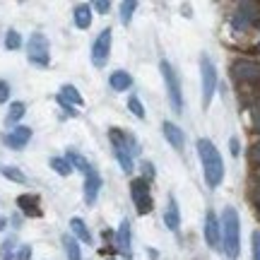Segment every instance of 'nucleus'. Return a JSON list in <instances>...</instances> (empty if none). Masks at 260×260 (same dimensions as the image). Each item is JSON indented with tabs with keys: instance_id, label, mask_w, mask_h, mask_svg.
Masks as SVG:
<instances>
[{
	"instance_id": "a878e982",
	"label": "nucleus",
	"mask_w": 260,
	"mask_h": 260,
	"mask_svg": "<svg viewBox=\"0 0 260 260\" xmlns=\"http://www.w3.org/2000/svg\"><path fill=\"white\" fill-rule=\"evenodd\" d=\"M48 164H51V169L56 171L58 176H63V178L73 174V167L68 164V159H65V157H51V161H48Z\"/></svg>"
},
{
	"instance_id": "aec40b11",
	"label": "nucleus",
	"mask_w": 260,
	"mask_h": 260,
	"mask_svg": "<svg viewBox=\"0 0 260 260\" xmlns=\"http://www.w3.org/2000/svg\"><path fill=\"white\" fill-rule=\"evenodd\" d=\"M70 234H73L77 241H82V243H92V232L87 229V222H84L82 217H73L70 219Z\"/></svg>"
},
{
	"instance_id": "2eb2a0df",
	"label": "nucleus",
	"mask_w": 260,
	"mask_h": 260,
	"mask_svg": "<svg viewBox=\"0 0 260 260\" xmlns=\"http://www.w3.org/2000/svg\"><path fill=\"white\" fill-rule=\"evenodd\" d=\"M17 207L19 212L24 214V217H44V210H41V205H39V198L31 193H22L17 195Z\"/></svg>"
},
{
	"instance_id": "bb28decb",
	"label": "nucleus",
	"mask_w": 260,
	"mask_h": 260,
	"mask_svg": "<svg viewBox=\"0 0 260 260\" xmlns=\"http://www.w3.org/2000/svg\"><path fill=\"white\" fill-rule=\"evenodd\" d=\"M0 174L8 178V181H12V183H27V176H24V171L17 167H3L0 169Z\"/></svg>"
},
{
	"instance_id": "6ab92c4d",
	"label": "nucleus",
	"mask_w": 260,
	"mask_h": 260,
	"mask_svg": "<svg viewBox=\"0 0 260 260\" xmlns=\"http://www.w3.org/2000/svg\"><path fill=\"white\" fill-rule=\"evenodd\" d=\"M24 113H27V104L24 102H12L8 109V116H5V125H8L10 130L17 128L19 121L24 118Z\"/></svg>"
},
{
	"instance_id": "ddd939ff",
	"label": "nucleus",
	"mask_w": 260,
	"mask_h": 260,
	"mask_svg": "<svg viewBox=\"0 0 260 260\" xmlns=\"http://www.w3.org/2000/svg\"><path fill=\"white\" fill-rule=\"evenodd\" d=\"M102 174L96 171V169H92L89 174H84V203L92 207L94 203H96V198H99V190H102Z\"/></svg>"
},
{
	"instance_id": "412c9836",
	"label": "nucleus",
	"mask_w": 260,
	"mask_h": 260,
	"mask_svg": "<svg viewBox=\"0 0 260 260\" xmlns=\"http://www.w3.org/2000/svg\"><path fill=\"white\" fill-rule=\"evenodd\" d=\"M109 84H111L113 92H125V89L133 87V77L125 70H116V73L109 75Z\"/></svg>"
},
{
	"instance_id": "5701e85b",
	"label": "nucleus",
	"mask_w": 260,
	"mask_h": 260,
	"mask_svg": "<svg viewBox=\"0 0 260 260\" xmlns=\"http://www.w3.org/2000/svg\"><path fill=\"white\" fill-rule=\"evenodd\" d=\"M63 248L68 260H82V248H80V241L75 239L73 234H63Z\"/></svg>"
},
{
	"instance_id": "1a4fd4ad",
	"label": "nucleus",
	"mask_w": 260,
	"mask_h": 260,
	"mask_svg": "<svg viewBox=\"0 0 260 260\" xmlns=\"http://www.w3.org/2000/svg\"><path fill=\"white\" fill-rule=\"evenodd\" d=\"M260 19V12H258V5H253V3H241L239 8L234 10V15H232V29L234 31H248V29L255 24Z\"/></svg>"
},
{
	"instance_id": "2f4dec72",
	"label": "nucleus",
	"mask_w": 260,
	"mask_h": 260,
	"mask_svg": "<svg viewBox=\"0 0 260 260\" xmlns=\"http://www.w3.org/2000/svg\"><path fill=\"white\" fill-rule=\"evenodd\" d=\"M140 169H142V178H145V181H152V178L157 176V171H154V164H152V161H142Z\"/></svg>"
},
{
	"instance_id": "7ed1b4c3",
	"label": "nucleus",
	"mask_w": 260,
	"mask_h": 260,
	"mask_svg": "<svg viewBox=\"0 0 260 260\" xmlns=\"http://www.w3.org/2000/svg\"><path fill=\"white\" fill-rule=\"evenodd\" d=\"M222 251L229 260H236L241 255V217L236 207H224L222 217Z\"/></svg>"
},
{
	"instance_id": "c9c22d12",
	"label": "nucleus",
	"mask_w": 260,
	"mask_h": 260,
	"mask_svg": "<svg viewBox=\"0 0 260 260\" xmlns=\"http://www.w3.org/2000/svg\"><path fill=\"white\" fill-rule=\"evenodd\" d=\"M229 152H232V157H239V154H241V142H239V138H229Z\"/></svg>"
},
{
	"instance_id": "c85d7f7f",
	"label": "nucleus",
	"mask_w": 260,
	"mask_h": 260,
	"mask_svg": "<svg viewBox=\"0 0 260 260\" xmlns=\"http://www.w3.org/2000/svg\"><path fill=\"white\" fill-rule=\"evenodd\" d=\"M22 46V34H19L17 29H10L8 34H5V48L8 51H17Z\"/></svg>"
},
{
	"instance_id": "9b49d317",
	"label": "nucleus",
	"mask_w": 260,
	"mask_h": 260,
	"mask_svg": "<svg viewBox=\"0 0 260 260\" xmlns=\"http://www.w3.org/2000/svg\"><path fill=\"white\" fill-rule=\"evenodd\" d=\"M205 241L210 248H222V222H219V217L214 214V210H207L205 214Z\"/></svg>"
},
{
	"instance_id": "473e14b6",
	"label": "nucleus",
	"mask_w": 260,
	"mask_h": 260,
	"mask_svg": "<svg viewBox=\"0 0 260 260\" xmlns=\"http://www.w3.org/2000/svg\"><path fill=\"white\" fill-rule=\"evenodd\" d=\"M12 260H31V246H19Z\"/></svg>"
},
{
	"instance_id": "cd10ccee",
	"label": "nucleus",
	"mask_w": 260,
	"mask_h": 260,
	"mask_svg": "<svg viewBox=\"0 0 260 260\" xmlns=\"http://www.w3.org/2000/svg\"><path fill=\"white\" fill-rule=\"evenodd\" d=\"M128 109H130V113L135 116V118H140V121H145V106H142V102H140L135 94H130V99H128Z\"/></svg>"
},
{
	"instance_id": "0eeeda50",
	"label": "nucleus",
	"mask_w": 260,
	"mask_h": 260,
	"mask_svg": "<svg viewBox=\"0 0 260 260\" xmlns=\"http://www.w3.org/2000/svg\"><path fill=\"white\" fill-rule=\"evenodd\" d=\"M200 77H203V109L207 111L210 104H212V99H214L217 84H219L217 68H214V63H212V58L210 56H200Z\"/></svg>"
},
{
	"instance_id": "9d476101",
	"label": "nucleus",
	"mask_w": 260,
	"mask_h": 260,
	"mask_svg": "<svg viewBox=\"0 0 260 260\" xmlns=\"http://www.w3.org/2000/svg\"><path fill=\"white\" fill-rule=\"evenodd\" d=\"M111 46H113V29L106 27V29H102V31L96 34V39L92 41V63L96 65V68H104V65H106V60L111 56Z\"/></svg>"
},
{
	"instance_id": "ea45409f",
	"label": "nucleus",
	"mask_w": 260,
	"mask_h": 260,
	"mask_svg": "<svg viewBox=\"0 0 260 260\" xmlns=\"http://www.w3.org/2000/svg\"><path fill=\"white\" fill-rule=\"evenodd\" d=\"M109 260H116V258H109Z\"/></svg>"
},
{
	"instance_id": "f704fd0d",
	"label": "nucleus",
	"mask_w": 260,
	"mask_h": 260,
	"mask_svg": "<svg viewBox=\"0 0 260 260\" xmlns=\"http://www.w3.org/2000/svg\"><path fill=\"white\" fill-rule=\"evenodd\" d=\"M10 102V84L5 80H0V104H8Z\"/></svg>"
},
{
	"instance_id": "dca6fc26",
	"label": "nucleus",
	"mask_w": 260,
	"mask_h": 260,
	"mask_svg": "<svg viewBox=\"0 0 260 260\" xmlns=\"http://www.w3.org/2000/svg\"><path fill=\"white\" fill-rule=\"evenodd\" d=\"M116 246H118V251H121L125 258H133V232H130L128 219H123L121 226H118V234H116Z\"/></svg>"
},
{
	"instance_id": "f257e3e1",
	"label": "nucleus",
	"mask_w": 260,
	"mask_h": 260,
	"mask_svg": "<svg viewBox=\"0 0 260 260\" xmlns=\"http://www.w3.org/2000/svg\"><path fill=\"white\" fill-rule=\"evenodd\" d=\"M198 157H200V164H203L207 188H219L224 181V159L219 154V149L214 147L212 140L207 138L198 140Z\"/></svg>"
},
{
	"instance_id": "7c9ffc66",
	"label": "nucleus",
	"mask_w": 260,
	"mask_h": 260,
	"mask_svg": "<svg viewBox=\"0 0 260 260\" xmlns=\"http://www.w3.org/2000/svg\"><path fill=\"white\" fill-rule=\"evenodd\" d=\"M251 255H253V260H260V232L258 229L251 236Z\"/></svg>"
},
{
	"instance_id": "4c0bfd02",
	"label": "nucleus",
	"mask_w": 260,
	"mask_h": 260,
	"mask_svg": "<svg viewBox=\"0 0 260 260\" xmlns=\"http://www.w3.org/2000/svg\"><path fill=\"white\" fill-rule=\"evenodd\" d=\"M5 226H8V219H5V217H0V232H5Z\"/></svg>"
},
{
	"instance_id": "f3484780",
	"label": "nucleus",
	"mask_w": 260,
	"mask_h": 260,
	"mask_svg": "<svg viewBox=\"0 0 260 260\" xmlns=\"http://www.w3.org/2000/svg\"><path fill=\"white\" fill-rule=\"evenodd\" d=\"M164 224H167L169 232H178L181 229V210L174 195H169L167 200V210H164Z\"/></svg>"
},
{
	"instance_id": "b1692460",
	"label": "nucleus",
	"mask_w": 260,
	"mask_h": 260,
	"mask_svg": "<svg viewBox=\"0 0 260 260\" xmlns=\"http://www.w3.org/2000/svg\"><path fill=\"white\" fill-rule=\"evenodd\" d=\"M58 96H63L65 102H68V104H73L75 109H77V106H82V104H84L82 94L77 92V87H73V84H63V87H60V92H58Z\"/></svg>"
},
{
	"instance_id": "4468645a",
	"label": "nucleus",
	"mask_w": 260,
	"mask_h": 260,
	"mask_svg": "<svg viewBox=\"0 0 260 260\" xmlns=\"http://www.w3.org/2000/svg\"><path fill=\"white\" fill-rule=\"evenodd\" d=\"M161 133H164L167 142H169V145H171L174 149H176V152H183V147H186V133L178 128L176 123L164 121V123H161Z\"/></svg>"
},
{
	"instance_id": "423d86ee",
	"label": "nucleus",
	"mask_w": 260,
	"mask_h": 260,
	"mask_svg": "<svg viewBox=\"0 0 260 260\" xmlns=\"http://www.w3.org/2000/svg\"><path fill=\"white\" fill-rule=\"evenodd\" d=\"M27 60L37 68H48L51 63V44L41 31H34L27 41Z\"/></svg>"
},
{
	"instance_id": "39448f33",
	"label": "nucleus",
	"mask_w": 260,
	"mask_h": 260,
	"mask_svg": "<svg viewBox=\"0 0 260 260\" xmlns=\"http://www.w3.org/2000/svg\"><path fill=\"white\" fill-rule=\"evenodd\" d=\"M159 73L164 77V84H167V94H169V104L176 113H183V89H181V77H178L176 68L169 63V60H161L159 63Z\"/></svg>"
},
{
	"instance_id": "f03ea898",
	"label": "nucleus",
	"mask_w": 260,
	"mask_h": 260,
	"mask_svg": "<svg viewBox=\"0 0 260 260\" xmlns=\"http://www.w3.org/2000/svg\"><path fill=\"white\" fill-rule=\"evenodd\" d=\"M109 142H111L113 154L118 159L121 169L125 174H133V171H135V161H133V159L140 154L138 138L123 128H109Z\"/></svg>"
},
{
	"instance_id": "20e7f679",
	"label": "nucleus",
	"mask_w": 260,
	"mask_h": 260,
	"mask_svg": "<svg viewBox=\"0 0 260 260\" xmlns=\"http://www.w3.org/2000/svg\"><path fill=\"white\" fill-rule=\"evenodd\" d=\"M232 80L241 89H260V65L246 58H239L232 63Z\"/></svg>"
},
{
	"instance_id": "72a5a7b5",
	"label": "nucleus",
	"mask_w": 260,
	"mask_h": 260,
	"mask_svg": "<svg viewBox=\"0 0 260 260\" xmlns=\"http://www.w3.org/2000/svg\"><path fill=\"white\" fill-rule=\"evenodd\" d=\"M92 10H94V12H99V15H106V12L111 10V3H106V0H94Z\"/></svg>"
},
{
	"instance_id": "6e6552de",
	"label": "nucleus",
	"mask_w": 260,
	"mask_h": 260,
	"mask_svg": "<svg viewBox=\"0 0 260 260\" xmlns=\"http://www.w3.org/2000/svg\"><path fill=\"white\" fill-rule=\"evenodd\" d=\"M130 198H133V205L138 214H149L152 207H154V200H152V190H149V181L145 178H133L130 181Z\"/></svg>"
},
{
	"instance_id": "f8f14e48",
	"label": "nucleus",
	"mask_w": 260,
	"mask_h": 260,
	"mask_svg": "<svg viewBox=\"0 0 260 260\" xmlns=\"http://www.w3.org/2000/svg\"><path fill=\"white\" fill-rule=\"evenodd\" d=\"M29 140H31V128L17 125V128H12L10 133H5L3 142H5L10 149H24L29 145Z\"/></svg>"
},
{
	"instance_id": "4be33fe9",
	"label": "nucleus",
	"mask_w": 260,
	"mask_h": 260,
	"mask_svg": "<svg viewBox=\"0 0 260 260\" xmlns=\"http://www.w3.org/2000/svg\"><path fill=\"white\" fill-rule=\"evenodd\" d=\"M65 159H68V164L73 167V171H80V174H89L92 171V164L87 161V159L80 154V152H75V149H68V154H65Z\"/></svg>"
},
{
	"instance_id": "58836bf2",
	"label": "nucleus",
	"mask_w": 260,
	"mask_h": 260,
	"mask_svg": "<svg viewBox=\"0 0 260 260\" xmlns=\"http://www.w3.org/2000/svg\"><path fill=\"white\" fill-rule=\"evenodd\" d=\"M147 255H149V258H152V260H157V258H159V253H157V251H152V248H149V251H147Z\"/></svg>"
},
{
	"instance_id": "e433bc0d",
	"label": "nucleus",
	"mask_w": 260,
	"mask_h": 260,
	"mask_svg": "<svg viewBox=\"0 0 260 260\" xmlns=\"http://www.w3.org/2000/svg\"><path fill=\"white\" fill-rule=\"evenodd\" d=\"M56 102L60 104V106H63V109H65V113H68V116H77V111H75V106H73V104H68V102H65L63 96H58V94H56Z\"/></svg>"
},
{
	"instance_id": "c756f323",
	"label": "nucleus",
	"mask_w": 260,
	"mask_h": 260,
	"mask_svg": "<svg viewBox=\"0 0 260 260\" xmlns=\"http://www.w3.org/2000/svg\"><path fill=\"white\" fill-rule=\"evenodd\" d=\"M248 161H251L255 169H260V140H255L248 149Z\"/></svg>"
},
{
	"instance_id": "a211bd4d",
	"label": "nucleus",
	"mask_w": 260,
	"mask_h": 260,
	"mask_svg": "<svg viewBox=\"0 0 260 260\" xmlns=\"http://www.w3.org/2000/svg\"><path fill=\"white\" fill-rule=\"evenodd\" d=\"M92 5H87V3H80V5H75L73 10V22L77 29H89L92 27Z\"/></svg>"
},
{
	"instance_id": "393cba45",
	"label": "nucleus",
	"mask_w": 260,
	"mask_h": 260,
	"mask_svg": "<svg viewBox=\"0 0 260 260\" xmlns=\"http://www.w3.org/2000/svg\"><path fill=\"white\" fill-rule=\"evenodd\" d=\"M135 10H138V0H123L121 5H118V12H121V22L128 27L133 15H135Z\"/></svg>"
}]
</instances>
